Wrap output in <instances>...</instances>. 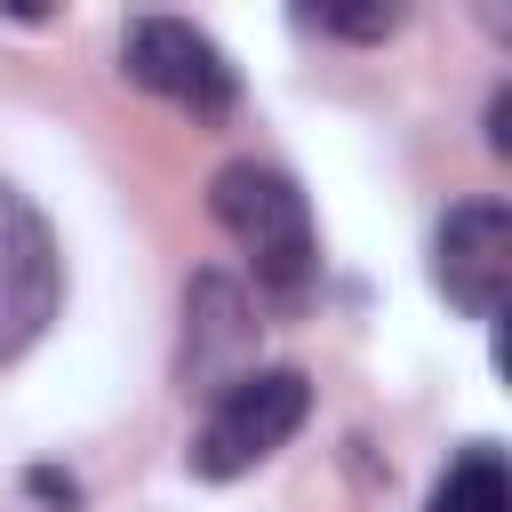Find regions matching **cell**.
<instances>
[{"instance_id": "8992f818", "label": "cell", "mask_w": 512, "mask_h": 512, "mask_svg": "<svg viewBox=\"0 0 512 512\" xmlns=\"http://www.w3.org/2000/svg\"><path fill=\"white\" fill-rule=\"evenodd\" d=\"M256 368V304L240 296L232 272H200L184 288V352H176V384L184 392H224Z\"/></svg>"}, {"instance_id": "52a82bcc", "label": "cell", "mask_w": 512, "mask_h": 512, "mask_svg": "<svg viewBox=\"0 0 512 512\" xmlns=\"http://www.w3.org/2000/svg\"><path fill=\"white\" fill-rule=\"evenodd\" d=\"M424 512H512V480H504V456L488 440H472L440 480H432V504Z\"/></svg>"}, {"instance_id": "9c48e42d", "label": "cell", "mask_w": 512, "mask_h": 512, "mask_svg": "<svg viewBox=\"0 0 512 512\" xmlns=\"http://www.w3.org/2000/svg\"><path fill=\"white\" fill-rule=\"evenodd\" d=\"M488 144L512 152V88H496V104H488Z\"/></svg>"}, {"instance_id": "7a4b0ae2", "label": "cell", "mask_w": 512, "mask_h": 512, "mask_svg": "<svg viewBox=\"0 0 512 512\" xmlns=\"http://www.w3.org/2000/svg\"><path fill=\"white\" fill-rule=\"evenodd\" d=\"M312 416V384L304 368H248L240 384L216 392L208 424L192 432V472L200 480H240L256 472L264 456H280Z\"/></svg>"}, {"instance_id": "ba28073f", "label": "cell", "mask_w": 512, "mask_h": 512, "mask_svg": "<svg viewBox=\"0 0 512 512\" xmlns=\"http://www.w3.org/2000/svg\"><path fill=\"white\" fill-rule=\"evenodd\" d=\"M312 24L336 32V40H384V32H400V8H392V0H384V8H320Z\"/></svg>"}, {"instance_id": "5b68a950", "label": "cell", "mask_w": 512, "mask_h": 512, "mask_svg": "<svg viewBox=\"0 0 512 512\" xmlns=\"http://www.w3.org/2000/svg\"><path fill=\"white\" fill-rule=\"evenodd\" d=\"M432 280L456 312L496 320L512 296V208L504 200H464L432 232Z\"/></svg>"}, {"instance_id": "6da1fadb", "label": "cell", "mask_w": 512, "mask_h": 512, "mask_svg": "<svg viewBox=\"0 0 512 512\" xmlns=\"http://www.w3.org/2000/svg\"><path fill=\"white\" fill-rule=\"evenodd\" d=\"M208 208H216V224L248 248L256 288H264L280 312H296V304L312 296V280H320V232H312V200L296 192V176H280V168H264V160H232V168H216Z\"/></svg>"}, {"instance_id": "3957f363", "label": "cell", "mask_w": 512, "mask_h": 512, "mask_svg": "<svg viewBox=\"0 0 512 512\" xmlns=\"http://www.w3.org/2000/svg\"><path fill=\"white\" fill-rule=\"evenodd\" d=\"M120 64H128V80H136L144 96H160V104H176V112H192V120H224V112L240 104L232 56H224L200 24H184V16H136L128 40H120Z\"/></svg>"}, {"instance_id": "277c9868", "label": "cell", "mask_w": 512, "mask_h": 512, "mask_svg": "<svg viewBox=\"0 0 512 512\" xmlns=\"http://www.w3.org/2000/svg\"><path fill=\"white\" fill-rule=\"evenodd\" d=\"M56 304H64L56 232L16 184H0V360H24L48 336Z\"/></svg>"}]
</instances>
